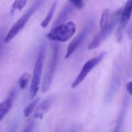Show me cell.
<instances>
[{"instance_id":"6da1fadb","label":"cell","mask_w":132,"mask_h":132,"mask_svg":"<svg viewBox=\"0 0 132 132\" xmlns=\"http://www.w3.org/2000/svg\"><path fill=\"white\" fill-rule=\"evenodd\" d=\"M46 50V44L45 42H44L41 45L35 65L32 81L30 89L29 95L31 98H33L35 96L39 89Z\"/></svg>"},{"instance_id":"52a82bcc","label":"cell","mask_w":132,"mask_h":132,"mask_svg":"<svg viewBox=\"0 0 132 132\" xmlns=\"http://www.w3.org/2000/svg\"><path fill=\"white\" fill-rule=\"evenodd\" d=\"M132 11V0H127L125 7L122 10L120 23L116 32V37L118 42L122 40L123 31L130 19Z\"/></svg>"},{"instance_id":"5b68a950","label":"cell","mask_w":132,"mask_h":132,"mask_svg":"<svg viewBox=\"0 0 132 132\" xmlns=\"http://www.w3.org/2000/svg\"><path fill=\"white\" fill-rule=\"evenodd\" d=\"M59 50L58 44H54L52 55L49 60L42 82V91L43 93H46L48 91L52 83L57 66Z\"/></svg>"},{"instance_id":"277c9868","label":"cell","mask_w":132,"mask_h":132,"mask_svg":"<svg viewBox=\"0 0 132 132\" xmlns=\"http://www.w3.org/2000/svg\"><path fill=\"white\" fill-rule=\"evenodd\" d=\"M76 30L75 24L72 21H69L54 28L47 34V37L51 40L65 42L72 37L75 33Z\"/></svg>"},{"instance_id":"7c38bea8","label":"cell","mask_w":132,"mask_h":132,"mask_svg":"<svg viewBox=\"0 0 132 132\" xmlns=\"http://www.w3.org/2000/svg\"><path fill=\"white\" fill-rule=\"evenodd\" d=\"M129 97L127 96V95L126 96L121 112H120L119 116L118 117L117 123L115 130L114 131L115 132L119 131L122 127L123 122V120H124V117H125L126 111L128 105L129 104Z\"/></svg>"},{"instance_id":"2e32d148","label":"cell","mask_w":132,"mask_h":132,"mask_svg":"<svg viewBox=\"0 0 132 132\" xmlns=\"http://www.w3.org/2000/svg\"><path fill=\"white\" fill-rule=\"evenodd\" d=\"M109 11L106 9L103 12L100 21V25L101 30L105 29L108 24L109 18Z\"/></svg>"},{"instance_id":"8fae6325","label":"cell","mask_w":132,"mask_h":132,"mask_svg":"<svg viewBox=\"0 0 132 132\" xmlns=\"http://www.w3.org/2000/svg\"><path fill=\"white\" fill-rule=\"evenodd\" d=\"M74 8L72 5L68 4L64 7L58 16L54 24V27H55L63 24L72 14Z\"/></svg>"},{"instance_id":"9c48e42d","label":"cell","mask_w":132,"mask_h":132,"mask_svg":"<svg viewBox=\"0 0 132 132\" xmlns=\"http://www.w3.org/2000/svg\"><path fill=\"white\" fill-rule=\"evenodd\" d=\"M89 31V27H86L82 30L79 34L70 43L65 55V58L68 59L74 53L79 45L82 42L87 36Z\"/></svg>"},{"instance_id":"ffe728a7","label":"cell","mask_w":132,"mask_h":132,"mask_svg":"<svg viewBox=\"0 0 132 132\" xmlns=\"http://www.w3.org/2000/svg\"><path fill=\"white\" fill-rule=\"evenodd\" d=\"M126 88L129 94L131 96L132 95V82H129L126 84Z\"/></svg>"},{"instance_id":"8992f818","label":"cell","mask_w":132,"mask_h":132,"mask_svg":"<svg viewBox=\"0 0 132 132\" xmlns=\"http://www.w3.org/2000/svg\"><path fill=\"white\" fill-rule=\"evenodd\" d=\"M106 54L107 52H102L98 56L88 61L82 67L77 78L72 82V88H75L77 87L85 79L88 74L102 61L103 58L106 55Z\"/></svg>"},{"instance_id":"4fadbf2b","label":"cell","mask_w":132,"mask_h":132,"mask_svg":"<svg viewBox=\"0 0 132 132\" xmlns=\"http://www.w3.org/2000/svg\"><path fill=\"white\" fill-rule=\"evenodd\" d=\"M57 2L55 1L53 5L52 6L48 13L47 15L46 16V18L44 19V20L42 21L41 23V26H42L43 28H45L47 27L49 24L50 22H51L52 17H53V15H54V13L55 11V9H56V6H57Z\"/></svg>"},{"instance_id":"7402d4cb","label":"cell","mask_w":132,"mask_h":132,"mask_svg":"<svg viewBox=\"0 0 132 132\" xmlns=\"http://www.w3.org/2000/svg\"><path fill=\"white\" fill-rule=\"evenodd\" d=\"M1 44H0V49H1Z\"/></svg>"},{"instance_id":"7a4b0ae2","label":"cell","mask_w":132,"mask_h":132,"mask_svg":"<svg viewBox=\"0 0 132 132\" xmlns=\"http://www.w3.org/2000/svg\"><path fill=\"white\" fill-rule=\"evenodd\" d=\"M122 10V8L119 9L112 14L106 28L101 30L89 45V50H93L98 47L102 42L112 34L113 29L120 21Z\"/></svg>"},{"instance_id":"ac0fdd59","label":"cell","mask_w":132,"mask_h":132,"mask_svg":"<svg viewBox=\"0 0 132 132\" xmlns=\"http://www.w3.org/2000/svg\"><path fill=\"white\" fill-rule=\"evenodd\" d=\"M72 5L78 9H81L83 7V0H69Z\"/></svg>"},{"instance_id":"e0dca14e","label":"cell","mask_w":132,"mask_h":132,"mask_svg":"<svg viewBox=\"0 0 132 132\" xmlns=\"http://www.w3.org/2000/svg\"><path fill=\"white\" fill-rule=\"evenodd\" d=\"M28 0H15L11 7V13L15 10H21L26 5Z\"/></svg>"},{"instance_id":"44dd1931","label":"cell","mask_w":132,"mask_h":132,"mask_svg":"<svg viewBox=\"0 0 132 132\" xmlns=\"http://www.w3.org/2000/svg\"><path fill=\"white\" fill-rule=\"evenodd\" d=\"M131 27L130 26V28L129 29V31H128V35L130 38H131V36H132V30H131Z\"/></svg>"},{"instance_id":"30bf717a","label":"cell","mask_w":132,"mask_h":132,"mask_svg":"<svg viewBox=\"0 0 132 132\" xmlns=\"http://www.w3.org/2000/svg\"><path fill=\"white\" fill-rule=\"evenodd\" d=\"M16 95V91L12 90L10 92L6 99L0 103V121L4 119L12 108Z\"/></svg>"},{"instance_id":"ba28073f","label":"cell","mask_w":132,"mask_h":132,"mask_svg":"<svg viewBox=\"0 0 132 132\" xmlns=\"http://www.w3.org/2000/svg\"><path fill=\"white\" fill-rule=\"evenodd\" d=\"M56 97L54 95H51L42 101L37 106L34 113V118L42 119L44 115L49 110L55 101Z\"/></svg>"},{"instance_id":"3957f363","label":"cell","mask_w":132,"mask_h":132,"mask_svg":"<svg viewBox=\"0 0 132 132\" xmlns=\"http://www.w3.org/2000/svg\"><path fill=\"white\" fill-rule=\"evenodd\" d=\"M44 0H37L36 3L23 14L12 26L5 37L4 42L6 44L10 42L13 40L23 29L30 20L33 14L43 3Z\"/></svg>"},{"instance_id":"5bb4252c","label":"cell","mask_w":132,"mask_h":132,"mask_svg":"<svg viewBox=\"0 0 132 132\" xmlns=\"http://www.w3.org/2000/svg\"><path fill=\"white\" fill-rule=\"evenodd\" d=\"M31 77L30 74L28 72H25L21 76L18 81V84L21 89L24 90L27 88Z\"/></svg>"},{"instance_id":"9a60e30c","label":"cell","mask_w":132,"mask_h":132,"mask_svg":"<svg viewBox=\"0 0 132 132\" xmlns=\"http://www.w3.org/2000/svg\"><path fill=\"white\" fill-rule=\"evenodd\" d=\"M40 98H37L32 101L29 103L25 108L23 110V114L24 117H28L30 116L32 112L34 111L37 105L38 104L40 101Z\"/></svg>"},{"instance_id":"d6986e66","label":"cell","mask_w":132,"mask_h":132,"mask_svg":"<svg viewBox=\"0 0 132 132\" xmlns=\"http://www.w3.org/2000/svg\"><path fill=\"white\" fill-rule=\"evenodd\" d=\"M35 126V122L34 120H31L28 122L24 129L23 132H30L33 131Z\"/></svg>"}]
</instances>
